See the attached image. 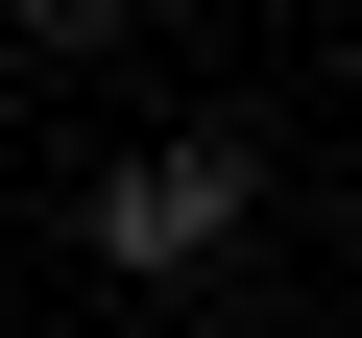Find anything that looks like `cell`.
I'll use <instances>...</instances> for the list:
<instances>
[{
    "mask_svg": "<svg viewBox=\"0 0 362 338\" xmlns=\"http://www.w3.org/2000/svg\"><path fill=\"white\" fill-rule=\"evenodd\" d=\"M73 242H97L121 290H218V266L266 242V145H242V121H194V145H121L97 194H73Z\"/></svg>",
    "mask_w": 362,
    "mask_h": 338,
    "instance_id": "6da1fadb",
    "label": "cell"
},
{
    "mask_svg": "<svg viewBox=\"0 0 362 338\" xmlns=\"http://www.w3.org/2000/svg\"><path fill=\"white\" fill-rule=\"evenodd\" d=\"M0 49H49V73H73V49H121V0H0Z\"/></svg>",
    "mask_w": 362,
    "mask_h": 338,
    "instance_id": "7a4b0ae2",
    "label": "cell"
},
{
    "mask_svg": "<svg viewBox=\"0 0 362 338\" xmlns=\"http://www.w3.org/2000/svg\"><path fill=\"white\" fill-rule=\"evenodd\" d=\"M338 242H362V194H338Z\"/></svg>",
    "mask_w": 362,
    "mask_h": 338,
    "instance_id": "3957f363",
    "label": "cell"
}]
</instances>
